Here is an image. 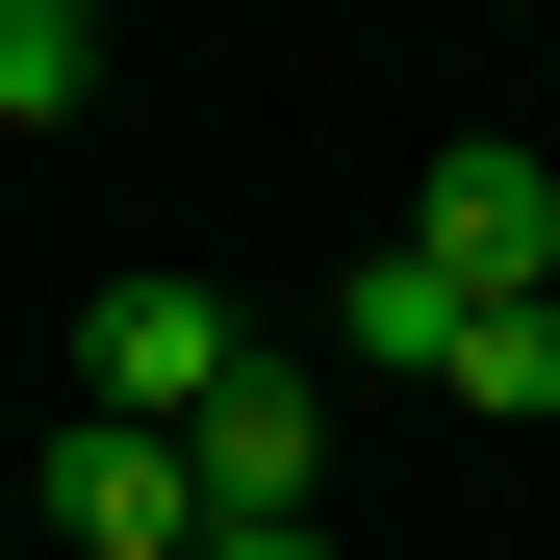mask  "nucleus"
I'll return each instance as SVG.
<instances>
[{"instance_id":"obj_1","label":"nucleus","mask_w":560,"mask_h":560,"mask_svg":"<svg viewBox=\"0 0 560 560\" xmlns=\"http://www.w3.org/2000/svg\"><path fill=\"white\" fill-rule=\"evenodd\" d=\"M255 383V306H205V280H103L77 306V408H128V433H205Z\"/></svg>"},{"instance_id":"obj_8","label":"nucleus","mask_w":560,"mask_h":560,"mask_svg":"<svg viewBox=\"0 0 560 560\" xmlns=\"http://www.w3.org/2000/svg\"><path fill=\"white\" fill-rule=\"evenodd\" d=\"M205 560H331V535H205Z\"/></svg>"},{"instance_id":"obj_6","label":"nucleus","mask_w":560,"mask_h":560,"mask_svg":"<svg viewBox=\"0 0 560 560\" xmlns=\"http://www.w3.org/2000/svg\"><path fill=\"white\" fill-rule=\"evenodd\" d=\"M77 103H103V0H0V128H77Z\"/></svg>"},{"instance_id":"obj_2","label":"nucleus","mask_w":560,"mask_h":560,"mask_svg":"<svg viewBox=\"0 0 560 560\" xmlns=\"http://www.w3.org/2000/svg\"><path fill=\"white\" fill-rule=\"evenodd\" d=\"M408 255L458 280V306H560V153H510V128H458V153L408 178Z\"/></svg>"},{"instance_id":"obj_4","label":"nucleus","mask_w":560,"mask_h":560,"mask_svg":"<svg viewBox=\"0 0 560 560\" xmlns=\"http://www.w3.org/2000/svg\"><path fill=\"white\" fill-rule=\"evenodd\" d=\"M178 458H205V510H230V535H306V485H331V383H306V357H255Z\"/></svg>"},{"instance_id":"obj_3","label":"nucleus","mask_w":560,"mask_h":560,"mask_svg":"<svg viewBox=\"0 0 560 560\" xmlns=\"http://www.w3.org/2000/svg\"><path fill=\"white\" fill-rule=\"evenodd\" d=\"M230 510H205V458L178 433H128V408H51V560H205Z\"/></svg>"},{"instance_id":"obj_7","label":"nucleus","mask_w":560,"mask_h":560,"mask_svg":"<svg viewBox=\"0 0 560 560\" xmlns=\"http://www.w3.org/2000/svg\"><path fill=\"white\" fill-rule=\"evenodd\" d=\"M458 408H485V433H560V306H485V331H458Z\"/></svg>"},{"instance_id":"obj_5","label":"nucleus","mask_w":560,"mask_h":560,"mask_svg":"<svg viewBox=\"0 0 560 560\" xmlns=\"http://www.w3.org/2000/svg\"><path fill=\"white\" fill-rule=\"evenodd\" d=\"M458 331H485V306H458L433 255H357L331 280V357H383V383H458Z\"/></svg>"}]
</instances>
